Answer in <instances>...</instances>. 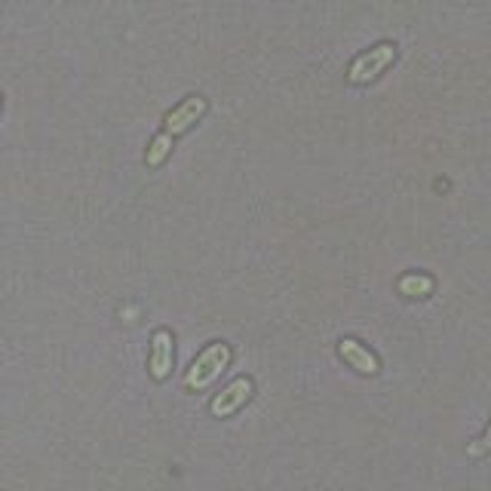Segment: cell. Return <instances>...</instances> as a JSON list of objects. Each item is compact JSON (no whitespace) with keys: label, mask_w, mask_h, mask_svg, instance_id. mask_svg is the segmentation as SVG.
Wrapping results in <instances>:
<instances>
[{"label":"cell","mask_w":491,"mask_h":491,"mask_svg":"<svg viewBox=\"0 0 491 491\" xmlns=\"http://www.w3.org/2000/svg\"><path fill=\"white\" fill-rule=\"evenodd\" d=\"M228 363H231V347L224 345V341H215V345H209L203 354H197V360L191 363L188 375H184V387H188V391H206V387L228 369Z\"/></svg>","instance_id":"1"},{"label":"cell","mask_w":491,"mask_h":491,"mask_svg":"<svg viewBox=\"0 0 491 491\" xmlns=\"http://www.w3.org/2000/svg\"><path fill=\"white\" fill-rule=\"evenodd\" d=\"M396 59V46L393 43H378L372 46L369 52H363V56L354 59V65H350V83H372L381 71H387V65H393Z\"/></svg>","instance_id":"2"},{"label":"cell","mask_w":491,"mask_h":491,"mask_svg":"<svg viewBox=\"0 0 491 491\" xmlns=\"http://www.w3.org/2000/svg\"><path fill=\"white\" fill-rule=\"evenodd\" d=\"M206 114V99L203 96H188L178 108H173L166 117V127H163V136L166 138H175L182 132H188L200 117Z\"/></svg>","instance_id":"3"},{"label":"cell","mask_w":491,"mask_h":491,"mask_svg":"<svg viewBox=\"0 0 491 491\" xmlns=\"http://www.w3.org/2000/svg\"><path fill=\"white\" fill-rule=\"evenodd\" d=\"M252 396V378H237L224 387L222 393L212 400V415L215 418H228L233 411H240V405H246V400Z\"/></svg>","instance_id":"4"},{"label":"cell","mask_w":491,"mask_h":491,"mask_svg":"<svg viewBox=\"0 0 491 491\" xmlns=\"http://www.w3.org/2000/svg\"><path fill=\"white\" fill-rule=\"evenodd\" d=\"M173 345H175L173 332H166V329L154 332V338H151V378L154 381H166L169 372H173V360H175Z\"/></svg>","instance_id":"5"},{"label":"cell","mask_w":491,"mask_h":491,"mask_svg":"<svg viewBox=\"0 0 491 491\" xmlns=\"http://www.w3.org/2000/svg\"><path fill=\"white\" fill-rule=\"evenodd\" d=\"M338 354H341V360L350 363V369H356L360 375H378V372H381L375 354H369V350H365L356 338L338 341Z\"/></svg>","instance_id":"6"},{"label":"cell","mask_w":491,"mask_h":491,"mask_svg":"<svg viewBox=\"0 0 491 491\" xmlns=\"http://www.w3.org/2000/svg\"><path fill=\"white\" fill-rule=\"evenodd\" d=\"M400 292L409 295V298H424V295L433 292V279L424 274H405L400 279Z\"/></svg>","instance_id":"7"},{"label":"cell","mask_w":491,"mask_h":491,"mask_svg":"<svg viewBox=\"0 0 491 491\" xmlns=\"http://www.w3.org/2000/svg\"><path fill=\"white\" fill-rule=\"evenodd\" d=\"M488 436H491L488 430H486V433H482V439L477 442V446H470V449H467V455H470V458H479V455H482V451H486V449H488Z\"/></svg>","instance_id":"8"}]
</instances>
